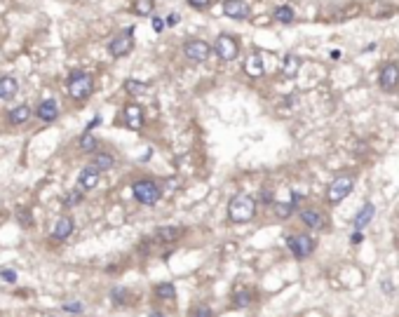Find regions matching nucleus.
Instances as JSON below:
<instances>
[{"label": "nucleus", "mask_w": 399, "mask_h": 317, "mask_svg": "<svg viewBox=\"0 0 399 317\" xmlns=\"http://www.w3.org/2000/svg\"><path fill=\"white\" fill-rule=\"evenodd\" d=\"M254 214H256V202H254L252 195H235L228 205V216L233 223H247V221L254 219Z\"/></svg>", "instance_id": "obj_1"}, {"label": "nucleus", "mask_w": 399, "mask_h": 317, "mask_svg": "<svg viewBox=\"0 0 399 317\" xmlns=\"http://www.w3.org/2000/svg\"><path fill=\"white\" fill-rule=\"evenodd\" d=\"M94 90V80L89 73L85 71H73L71 78H68V92L73 99H87Z\"/></svg>", "instance_id": "obj_2"}, {"label": "nucleus", "mask_w": 399, "mask_h": 317, "mask_svg": "<svg viewBox=\"0 0 399 317\" xmlns=\"http://www.w3.org/2000/svg\"><path fill=\"white\" fill-rule=\"evenodd\" d=\"M355 188V179L352 177H338L329 183V190H326V200L331 202V205H338V202H343L345 197L352 193Z\"/></svg>", "instance_id": "obj_3"}, {"label": "nucleus", "mask_w": 399, "mask_h": 317, "mask_svg": "<svg viewBox=\"0 0 399 317\" xmlns=\"http://www.w3.org/2000/svg\"><path fill=\"white\" fill-rule=\"evenodd\" d=\"M132 193H134V197L141 202V205H155V202L160 200V186L155 181H150V179L136 181L134 186H132Z\"/></svg>", "instance_id": "obj_4"}, {"label": "nucleus", "mask_w": 399, "mask_h": 317, "mask_svg": "<svg viewBox=\"0 0 399 317\" xmlns=\"http://www.w3.org/2000/svg\"><path fill=\"white\" fill-rule=\"evenodd\" d=\"M287 244L296 258H305L315 251V244L317 242L310 235H291V238H287Z\"/></svg>", "instance_id": "obj_5"}, {"label": "nucleus", "mask_w": 399, "mask_h": 317, "mask_svg": "<svg viewBox=\"0 0 399 317\" xmlns=\"http://www.w3.org/2000/svg\"><path fill=\"white\" fill-rule=\"evenodd\" d=\"M237 52H239V45L233 36H226V33H223V36L216 38V54L221 56L223 61H233L235 56H237Z\"/></svg>", "instance_id": "obj_6"}, {"label": "nucleus", "mask_w": 399, "mask_h": 317, "mask_svg": "<svg viewBox=\"0 0 399 317\" xmlns=\"http://www.w3.org/2000/svg\"><path fill=\"white\" fill-rule=\"evenodd\" d=\"M183 54L188 56L191 61L200 64V61H207L209 59V54H211V47H209L204 40H188V43L183 45Z\"/></svg>", "instance_id": "obj_7"}, {"label": "nucleus", "mask_w": 399, "mask_h": 317, "mask_svg": "<svg viewBox=\"0 0 399 317\" xmlns=\"http://www.w3.org/2000/svg\"><path fill=\"white\" fill-rule=\"evenodd\" d=\"M378 85L383 92H392L399 85V66L397 64H385L381 71V78H378Z\"/></svg>", "instance_id": "obj_8"}, {"label": "nucleus", "mask_w": 399, "mask_h": 317, "mask_svg": "<svg viewBox=\"0 0 399 317\" xmlns=\"http://www.w3.org/2000/svg\"><path fill=\"white\" fill-rule=\"evenodd\" d=\"M132 47H134V40H132V28H129L108 45V52H111L113 56H127L129 52H132Z\"/></svg>", "instance_id": "obj_9"}, {"label": "nucleus", "mask_w": 399, "mask_h": 317, "mask_svg": "<svg viewBox=\"0 0 399 317\" xmlns=\"http://www.w3.org/2000/svg\"><path fill=\"white\" fill-rule=\"evenodd\" d=\"M223 12L230 19H247L249 17V5L244 0H223Z\"/></svg>", "instance_id": "obj_10"}, {"label": "nucleus", "mask_w": 399, "mask_h": 317, "mask_svg": "<svg viewBox=\"0 0 399 317\" xmlns=\"http://www.w3.org/2000/svg\"><path fill=\"white\" fill-rule=\"evenodd\" d=\"M301 221L305 223L308 228H313V230H322V228L326 226V219H324V214L317 212V209L313 207H308L301 212Z\"/></svg>", "instance_id": "obj_11"}, {"label": "nucleus", "mask_w": 399, "mask_h": 317, "mask_svg": "<svg viewBox=\"0 0 399 317\" xmlns=\"http://www.w3.org/2000/svg\"><path fill=\"white\" fill-rule=\"evenodd\" d=\"M125 122H127V127H129V129L139 132V129L143 127V110L139 108V106L129 104L127 108H125Z\"/></svg>", "instance_id": "obj_12"}, {"label": "nucleus", "mask_w": 399, "mask_h": 317, "mask_svg": "<svg viewBox=\"0 0 399 317\" xmlns=\"http://www.w3.org/2000/svg\"><path fill=\"white\" fill-rule=\"evenodd\" d=\"M78 183H80V188H82V190L97 188V183H99V169H97V167H92V165L85 167V169L80 171Z\"/></svg>", "instance_id": "obj_13"}, {"label": "nucleus", "mask_w": 399, "mask_h": 317, "mask_svg": "<svg viewBox=\"0 0 399 317\" xmlns=\"http://www.w3.org/2000/svg\"><path fill=\"white\" fill-rule=\"evenodd\" d=\"M376 214V207L374 205H364L359 212H357V216L352 219V226H355V230H364V228L371 223V219H374Z\"/></svg>", "instance_id": "obj_14"}, {"label": "nucleus", "mask_w": 399, "mask_h": 317, "mask_svg": "<svg viewBox=\"0 0 399 317\" xmlns=\"http://www.w3.org/2000/svg\"><path fill=\"white\" fill-rule=\"evenodd\" d=\"M71 233H73V219H71V216H62V219L54 223V228H52V238L66 240Z\"/></svg>", "instance_id": "obj_15"}, {"label": "nucleus", "mask_w": 399, "mask_h": 317, "mask_svg": "<svg viewBox=\"0 0 399 317\" xmlns=\"http://www.w3.org/2000/svg\"><path fill=\"white\" fill-rule=\"evenodd\" d=\"M36 116L43 122H52V120H56V116H59V108H56V104L52 101V99H47V101H43V104L38 106Z\"/></svg>", "instance_id": "obj_16"}, {"label": "nucleus", "mask_w": 399, "mask_h": 317, "mask_svg": "<svg viewBox=\"0 0 399 317\" xmlns=\"http://www.w3.org/2000/svg\"><path fill=\"white\" fill-rule=\"evenodd\" d=\"M244 71H247V75H252V78H258V75H263V71H265L263 56H261V54H252V56H247Z\"/></svg>", "instance_id": "obj_17"}, {"label": "nucleus", "mask_w": 399, "mask_h": 317, "mask_svg": "<svg viewBox=\"0 0 399 317\" xmlns=\"http://www.w3.org/2000/svg\"><path fill=\"white\" fill-rule=\"evenodd\" d=\"M298 68H301V59L296 54H287L282 61V73L284 78H296L298 75Z\"/></svg>", "instance_id": "obj_18"}, {"label": "nucleus", "mask_w": 399, "mask_h": 317, "mask_svg": "<svg viewBox=\"0 0 399 317\" xmlns=\"http://www.w3.org/2000/svg\"><path fill=\"white\" fill-rule=\"evenodd\" d=\"M19 85H17V80L10 78V75H5V78H0V99L5 101V99H12L14 94H17Z\"/></svg>", "instance_id": "obj_19"}, {"label": "nucleus", "mask_w": 399, "mask_h": 317, "mask_svg": "<svg viewBox=\"0 0 399 317\" xmlns=\"http://www.w3.org/2000/svg\"><path fill=\"white\" fill-rule=\"evenodd\" d=\"M28 118H31V108L28 106H17L10 113V122L12 125H24V122H28Z\"/></svg>", "instance_id": "obj_20"}, {"label": "nucleus", "mask_w": 399, "mask_h": 317, "mask_svg": "<svg viewBox=\"0 0 399 317\" xmlns=\"http://www.w3.org/2000/svg\"><path fill=\"white\" fill-rule=\"evenodd\" d=\"M113 155H108V153H94V162H92V167H97L99 171H104V169H111L113 167Z\"/></svg>", "instance_id": "obj_21"}, {"label": "nucleus", "mask_w": 399, "mask_h": 317, "mask_svg": "<svg viewBox=\"0 0 399 317\" xmlns=\"http://www.w3.org/2000/svg\"><path fill=\"white\" fill-rule=\"evenodd\" d=\"M158 238L165 240V242H174V240L181 238V228H174V226H162L158 230Z\"/></svg>", "instance_id": "obj_22"}, {"label": "nucleus", "mask_w": 399, "mask_h": 317, "mask_svg": "<svg viewBox=\"0 0 399 317\" xmlns=\"http://www.w3.org/2000/svg\"><path fill=\"white\" fill-rule=\"evenodd\" d=\"M275 19L280 21V24H291V21H294V10H291L289 5L275 7Z\"/></svg>", "instance_id": "obj_23"}, {"label": "nucleus", "mask_w": 399, "mask_h": 317, "mask_svg": "<svg viewBox=\"0 0 399 317\" xmlns=\"http://www.w3.org/2000/svg\"><path fill=\"white\" fill-rule=\"evenodd\" d=\"M153 0H134V5H132V10H134L139 17H148V14H153Z\"/></svg>", "instance_id": "obj_24"}, {"label": "nucleus", "mask_w": 399, "mask_h": 317, "mask_svg": "<svg viewBox=\"0 0 399 317\" xmlns=\"http://www.w3.org/2000/svg\"><path fill=\"white\" fill-rule=\"evenodd\" d=\"M78 146H80V151H85V153H97V139L89 132H85V134L80 136Z\"/></svg>", "instance_id": "obj_25"}, {"label": "nucleus", "mask_w": 399, "mask_h": 317, "mask_svg": "<svg viewBox=\"0 0 399 317\" xmlns=\"http://www.w3.org/2000/svg\"><path fill=\"white\" fill-rule=\"evenodd\" d=\"M155 296H160V299H174V296H176V289H174L172 282H162V284L155 287Z\"/></svg>", "instance_id": "obj_26"}, {"label": "nucleus", "mask_w": 399, "mask_h": 317, "mask_svg": "<svg viewBox=\"0 0 399 317\" xmlns=\"http://www.w3.org/2000/svg\"><path fill=\"white\" fill-rule=\"evenodd\" d=\"M294 209H296L294 202H277L275 205V214L280 219H289V216L294 214Z\"/></svg>", "instance_id": "obj_27"}, {"label": "nucleus", "mask_w": 399, "mask_h": 317, "mask_svg": "<svg viewBox=\"0 0 399 317\" xmlns=\"http://www.w3.org/2000/svg\"><path fill=\"white\" fill-rule=\"evenodd\" d=\"M125 90H127L129 94H146L148 85L146 82H139V80H127V82H125Z\"/></svg>", "instance_id": "obj_28"}, {"label": "nucleus", "mask_w": 399, "mask_h": 317, "mask_svg": "<svg viewBox=\"0 0 399 317\" xmlns=\"http://www.w3.org/2000/svg\"><path fill=\"white\" fill-rule=\"evenodd\" d=\"M80 200H82V193L80 190H71L68 195H64V207H75Z\"/></svg>", "instance_id": "obj_29"}, {"label": "nucleus", "mask_w": 399, "mask_h": 317, "mask_svg": "<svg viewBox=\"0 0 399 317\" xmlns=\"http://www.w3.org/2000/svg\"><path fill=\"white\" fill-rule=\"evenodd\" d=\"M249 303H252V294L249 292L235 294V305H237V308H244V305H249Z\"/></svg>", "instance_id": "obj_30"}, {"label": "nucleus", "mask_w": 399, "mask_h": 317, "mask_svg": "<svg viewBox=\"0 0 399 317\" xmlns=\"http://www.w3.org/2000/svg\"><path fill=\"white\" fill-rule=\"evenodd\" d=\"M188 317H214V312L209 310L207 305H197V308H193V310L188 312Z\"/></svg>", "instance_id": "obj_31"}, {"label": "nucleus", "mask_w": 399, "mask_h": 317, "mask_svg": "<svg viewBox=\"0 0 399 317\" xmlns=\"http://www.w3.org/2000/svg\"><path fill=\"white\" fill-rule=\"evenodd\" d=\"M125 296H127V292H125V289H113V292H111L113 303H125Z\"/></svg>", "instance_id": "obj_32"}, {"label": "nucleus", "mask_w": 399, "mask_h": 317, "mask_svg": "<svg viewBox=\"0 0 399 317\" xmlns=\"http://www.w3.org/2000/svg\"><path fill=\"white\" fill-rule=\"evenodd\" d=\"M0 277H3L5 282H17V273H14V270H10V268L0 270Z\"/></svg>", "instance_id": "obj_33"}, {"label": "nucleus", "mask_w": 399, "mask_h": 317, "mask_svg": "<svg viewBox=\"0 0 399 317\" xmlns=\"http://www.w3.org/2000/svg\"><path fill=\"white\" fill-rule=\"evenodd\" d=\"M188 5L195 7V10H204V7L211 5V0H188Z\"/></svg>", "instance_id": "obj_34"}, {"label": "nucleus", "mask_w": 399, "mask_h": 317, "mask_svg": "<svg viewBox=\"0 0 399 317\" xmlns=\"http://www.w3.org/2000/svg\"><path fill=\"white\" fill-rule=\"evenodd\" d=\"M64 310H68V312H82V303H78V301H73V303H64Z\"/></svg>", "instance_id": "obj_35"}, {"label": "nucleus", "mask_w": 399, "mask_h": 317, "mask_svg": "<svg viewBox=\"0 0 399 317\" xmlns=\"http://www.w3.org/2000/svg\"><path fill=\"white\" fill-rule=\"evenodd\" d=\"M178 21H181V14H178V12L167 14V26H176Z\"/></svg>", "instance_id": "obj_36"}, {"label": "nucleus", "mask_w": 399, "mask_h": 317, "mask_svg": "<svg viewBox=\"0 0 399 317\" xmlns=\"http://www.w3.org/2000/svg\"><path fill=\"white\" fill-rule=\"evenodd\" d=\"M19 221H21L24 226H31V216H28V212H19Z\"/></svg>", "instance_id": "obj_37"}, {"label": "nucleus", "mask_w": 399, "mask_h": 317, "mask_svg": "<svg viewBox=\"0 0 399 317\" xmlns=\"http://www.w3.org/2000/svg\"><path fill=\"white\" fill-rule=\"evenodd\" d=\"M153 28L158 31V33H160L162 28H165V24H162V19H160V17H153Z\"/></svg>", "instance_id": "obj_38"}, {"label": "nucleus", "mask_w": 399, "mask_h": 317, "mask_svg": "<svg viewBox=\"0 0 399 317\" xmlns=\"http://www.w3.org/2000/svg\"><path fill=\"white\" fill-rule=\"evenodd\" d=\"M99 122H101V118H94V120L92 122H89V125H87V129H85V132H89V129H94V127H99Z\"/></svg>", "instance_id": "obj_39"}, {"label": "nucleus", "mask_w": 399, "mask_h": 317, "mask_svg": "<svg viewBox=\"0 0 399 317\" xmlns=\"http://www.w3.org/2000/svg\"><path fill=\"white\" fill-rule=\"evenodd\" d=\"M352 242H355V244L362 242V233H359V230H355V235H352Z\"/></svg>", "instance_id": "obj_40"}, {"label": "nucleus", "mask_w": 399, "mask_h": 317, "mask_svg": "<svg viewBox=\"0 0 399 317\" xmlns=\"http://www.w3.org/2000/svg\"><path fill=\"white\" fill-rule=\"evenodd\" d=\"M261 197H263V202H270L272 200V193H270V190H263V195H261Z\"/></svg>", "instance_id": "obj_41"}, {"label": "nucleus", "mask_w": 399, "mask_h": 317, "mask_svg": "<svg viewBox=\"0 0 399 317\" xmlns=\"http://www.w3.org/2000/svg\"><path fill=\"white\" fill-rule=\"evenodd\" d=\"M331 59H333V61L341 59V52H338V49H333V52H331Z\"/></svg>", "instance_id": "obj_42"}, {"label": "nucleus", "mask_w": 399, "mask_h": 317, "mask_svg": "<svg viewBox=\"0 0 399 317\" xmlns=\"http://www.w3.org/2000/svg\"><path fill=\"white\" fill-rule=\"evenodd\" d=\"M150 317H165L162 312H150Z\"/></svg>", "instance_id": "obj_43"}]
</instances>
